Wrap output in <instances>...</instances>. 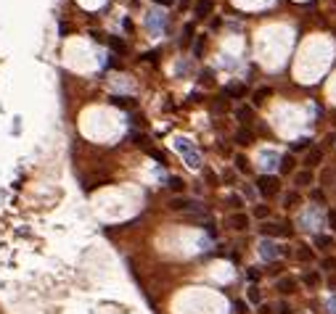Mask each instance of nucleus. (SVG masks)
Listing matches in <instances>:
<instances>
[{
    "instance_id": "473e14b6",
    "label": "nucleus",
    "mask_w": 336,
    "mask_h": 314,
    "mask_svg": "<svg viewBox=\"0 0 336 314\" xmlns=\"http://www.w3.org/2000/svg\"><path fill=\"white\" fill-rule=\"evenodd\" d=\"M257 277H260V272H257V270H254V267H251V270H249V280H257Z\"/></svg>"
},
{
    "instance_id": "5701e85b",
    "label": "nucleus",
    "mask_w": 336,
    "mask_h": 314,
    "mask_svg": "<svg viewBox=\"0 0 336 314\" xmlns=\"http://www.w3.org/2000/svg\"><path fill=\"white\" fill-rule=\"evenodd\" d=\"M268 309H275V314H291V309H288L283 301H278V304H273V306H268Z\"/></svg>"
},
{
    "instance_id": "9d476101",
    "label": "nucleus",
    "mask_w": 336,
    "mask_h": 314,
    "mask_svg": "<svg viewBox=\"0 0 336 314\" xmlns=\"http://www.w3.org/2000/svg\"><path fill=\"white\" fill-rule=\"evenodd\" d=\"M278 169H281L283 174H291V172L297 169V159H294L291 153H283L281 161H278Z\"/></svg>"
},
{
    "instance_id": "393cba45",
    "label": "nucleus",
    "mask_w": 336,
    "mask_h": 314,
    "mask_svg": "<svg viewBox=\"0 0 336 314\" xmlns=\"http://www.w3.org/2000/svg\"><path fill=\"white\" fill-rule=\"evenodd\" d=\"M249 301H251V304H260V301H262V296H260V288H249Z\"/></svg>"
},
{
    "instance_id": "0eeeda50",
    "label": "nucleus",
    "mask_w": 336,
    "mask_h": 314,
    "mask_svg": "<svg viewBox=\"0 0 336 314\" xmlns=\"http://www.w3.org/2000/svg\"><path fill=\"white\" fill-rule=\"evenodd\" d=\"M146 27L151 29V34H159L161 27H164V14H159V11H151V14L146 16Z\"/></svg>"
},
{
    "instance_id": "9b49d317",
    "label": "nucleus",
    "mask_w": 336,
    "mask_h": 314,
    "mask_svg": "<svg viewBox=\"0 0 336 314\" xmlns=\"http://www.w3.org/2000/svg\"><path fill=\"white\" fill-rule=\"evenodd\" d=\"M275 288H278V293H294V290H297V280H294V277H281V280L275 283Z\"/></svg>"
},
{
    "instance_id": "ddd939ff",
    "label": "nucleus",
    "mask_w": 336,
    "mask_h": 314,
    "mask_svg": "<svg viewBox=\"0 0 336 314\" xmlns=\"http://www.w3.org/2000/svg\"><path fill=\"white\" fill-rule=\"evenodd\" d=\"M109 100L119 109H135V98H127V95H111Z\"/></svg>"
},
{
    "instance_id": "c756f323",
    "label": "nucleus",
    "mask_w": 336,
    "mask_h": 314,
    "mask_svg": "<svg viewBox=\"0 0 336 314\" xmlns=\"http://www.w3.org/2000/svg\"><path fill=\"white\" fill-rule=\"evenodd\" d=\"M326 306H328V311H331V314H336V296H331V298H328V304H326Z\"/></svg>"
},
{
    "instance_id": "f704fd0d",
    "label": "nucleus",
    "mask_w": 336,
    "mask_h": 314,
    "mask_svg": "<svg viewBox=\"0 0 336 314\" xmlns=\"http://www.w3.org/2000/svg\"><path fill=\"white\" fill-rule=\"evenodd\" d=\"M188 3H191V0H180V6H183V8H185V6H188Z\"/></svg>"
},
{
    "instance_id": "dca6fc26",
    "label": "nucleus",
    "mask_w": 336,
    "mask_h": 314,
    "mask_svg": "<svg viewBox=\"0 0 336 314\" xmlns=\"http://www.w3.org/2000/svg\"><path fill=\"white\" fill-rule=\"evenodd\" d=\"M326 222H328L331 232L336 235V212H333V208H328V212H326Z\"/></svg>"
},
{
    "instance_id": "b1692460",
    "label": "nucleus",
    "mask_w": 336,
    "mask_h": 314,
    "mask_svg": "<svg viewBox=\"0 0 336 314\" xmlns=\"http://www.w3.org/2000/svg\"><path fill=\"white\" fill-rule=\"evenodd\" d=\"M254 217H257V219L270 217V206H257V208H254Z\"/></svg>"
},
{
    "instance_id": "7ed1b4c3",
    "label": "nucleus",
    "mask_w": 336,
    "mask_h": 314,
    "mask_svg": "<svg viewBox=\"0 0 336 314\" xmlns=\"http://www.w3.org/2000/svg\"><path fill=\"white\" fill-rule=\"evenodd\" d=\"M170 208H172V212H183V214H199L201 203L196 198H183V195H178V198L170 201Z\"/></svg>"
},
{
    "instance_id": "1a4fd4ad",
    "label": "nucleus",
    "mask_w": 336,
    "mask_h": 314,
    "mask_svg": "<svg viewBox=\"0 0 336 314\" xmlns=\"http://www.w3.org/2000/svg\"><path fill=\"white\" fill-rule=\"evenodd\" d=\"M320 161H323V150H320V148H310V150H307V156H305V169L318 167Z\"/></svg>"
},
{
    "instance_id": "6e6552de",
    "label": "nucleus",
    "mask_w": 336,
    "mask_h": 314,
    "mask_svg": "<svg viewBox=\"0 0 336 314\" xmlns=\"http://www.w3.org/2000/svg\"><path fill=\"white\" fill-rule=\"evenodd\" d=\"M312 182H315L312 169H302V172L294 174V185H297V188H307V185H312Z\"/></svg>"
},
{
    "instance_id": "2eb2a0df",
    "label": "nucleus",
    "mask_w": 336,
    "mask_h": 314,
    "mask_svg": "<svg viewBox=\"0 0 336 314\" xmlns=\"http://www.w3.org/2000/svg\"><path fill=\"white\" fill-rule=\"evenodd\" d=\"M209 14H212V0H199V6H196V16L204 19Z\"/></svg>"
},
{
    "instance_id": "c85d7f7f",
    "label": "nucleus",
    "mask_w": 336,
    "mask_h": 314,
    "mask_svg": "<svg viewBox=\"0 0 336 314\" xmlns=\"http://www.w3.org/2000/svg\"><path fill=\"white\" fill-rule=\"evenodd\" d=\"M193 37V24H185V42H191Z\"/></svg>"
},
{
    "instance_id": "f3484780",
    "label": "nucleus",
    "mask_w": 336,
    "mask_h": 314,
    "mask_svg": "<svg viewBox=\"0 0 336 314\" xmlns=\"http://www.w3.org/2000/svg\"><path fill=\"white\" fill-rule=\"evenodd\" d=\"M109 45H111V50H117V53H124V50H127V48H124V42L117 40V37H109Z\"/></svg>"
},
{
    "instance_id": "a878e982",
    "label": "nucleus",
    "mask_w": 336,
    "mask_h": 314,
    "mask_svg": "<svg viewBox=\"0 0 336 314\" xmlns=\"http://www.w3.org/2000/svg\"><path fill=\"white\" fill-rule=\"evenodd\" d=\"M236 169L238 172H249V161L244 156H236Z\"/></svg>"
},
{
    "instance_id": "72a5a7b5",
    "label": "nucleus",
    "mask_w": 336,
    "mask_h": 314,
    "mask_svg": "<svg viewBox=\"0 0 336 314\" xmlns=\"http://www.w3.org/2000/svg\"><path fill=\"white\" fill-rule=\"evenodd\" d=\"M328 288H331V290H336V275H331V277H328Z\"/></svg>"
},
{
    "instance_id": "f8f14e48",
    "label": "nucleus",
    "mask_w": 336,
    "mask_h": 314,
    "mask_svg": "<svg viewBox=\"0 0 336 314\" xmlns=\"http://www.w3.org/2000/svg\"><path fill=\"white\" fill-rule=\"evenodd\" d=\"M302 283L310 288V290H315L318 285H320V272L318 270H312V272H305L302 275Z\"/></svg>"
},
{
    "instance_id": "bb28decb",
    "label": "nucleus",
    "mask_w": 336,
    "mask_h": 314,
    "mask_svg": "<svg viewBox=\"0 0 336 314\" xmlns=\"http://www.w3.org/2000/svg\"><path fill=\"white\" fill-rule=\"evenodd\" d=\"M236 140H238L241 145H246V143L251 140V135H249V132H244V130H241V132H236Z\"/></svg>"
},
{
    "instance_id": "6ab92c4d",
    "label": "nucleus",
    "mask_w": 336,
    "mask_h": 314,
    "mask_svg": "<svg viewBox=\"0 0 336 314\" xmlns=\"http://www.w3.org/2000/svg\"><path fill=\"white\" fill-rule=\"evenodd\" d=\"M228 95H233V98H241V95H246V87H244V85L228 87Z\"/></svg>"
},
{
    "instance_id": "aec40b11",
    "label": "nucleus",
    "mask_w": 336,
    "mask_h": 314,
    "mask_svg": "<svg viewBox=\"0 0 336 314\" xmlns=\"http://www.w3.org/2000/svg\"><path fill=\"white\" fill-rule=\"evenodd\" d=\"M307 148H310V140H307V137H299L297 143H291V150H307Z\"/></svg>"
},
{
    "instance_id": "2f4dec72",
    "label": "nucleus",
    "mask_w": 336,
    "mask_h": 314,
    "mask_svg": "<svg viewBox=\"0 0 336 314\" xmlns=\"http://www.w3.org/2000/svg\"><path fill=\"white\" fill-rule=\"evenodd\" d=\"M244 195H246V198H254V195H257V190H254V188H249V185H246V188H244Z\"/></svg>"
},
{
    "instance_id": "4468645a",
    "label": "nucleus",
    "mask_w": 336,
    "mask_h": 314,
    "mask_svg": "<svg viewBox=\"0 0 336 314\" xmlns=\"http://www.w3.org/2000/svg\"><path fill=\"white\" fill-rule=\"evenodd\" d=\"M294 256H297L299 261H312V259H315V251H312L310 246H299Z\"/></svg>"
},
{
    "instance_id": "f03ea898",
    "label": "nucleus",
    "mask_w": 336,
    "mask_h": 314,
    "mask_svg": "<svg viewBox=\"0 0 336 314\" xmlns=\"http://www.w3.org/2000/svg\"><path fill=\"white\" fill-rule=\"evenodd\" d=\"M257 193L262 198H275L281 193V180L275 174H262V177H257Z\"/></svg>"
},
{
    "instance_id": "f257e3e1",
    "label": "nucleus",
    "mask_w": 336,
    "mask_h": 314,
    "mask_svg": "<svg viewBox=\"0 0 336 314\" xmlns=\"http://www.w3.org/2000/svg\"><path fill=\"white\" fill-rule=\"evenodd\" d=\"M175 150L185 159V164L191 169L201 167V153H199V148L193 145V140H188V137H175Z\"/></svg>"
},
{
    "instance_id": "a211bd4d",
    "label": "nucleus",
    "mask_w": 336,
    "mask_h": 314,
    "mask_svg": "<svg viewBox=\"0 0 336 314\" xmlns=\"http://www.w3.org/2000/svg\"><path fill=\"white\" fill-rule=\"evenodd\" d=\"M283 203H286V206H297V203H299V193H297V190H291V193H286V198H283Z\"/></svg>"
},
{
    "instance_id": "4be33fe9",
    "label": "nucleus",
    "mask_w": 336,
    "mask_h": 314,
    "mask_svg": "<svg viewBox=\"0 0 336 314\" xmlns=\"http://www.w3.org/2000/svg\"><path fill=\"white\" fill-rule=\"evenodd\" d=\"M320 267H323L326 272H336V259H333V256H331V259H323Z\"/></svg>"
},
{
    "instance_id": "412c9836",
    "label": "nucleus",
    "mask_w": 336,
    "mask_h": 314,
    "mask_svg": "<svg viewBox=\"0 0 336 314\" xmlns=\"http://www.w3.org/2000/svg\"><path fill=\"white\" fill-rule=\"evenodd\" d=\"M331 240H333L331 235H318V238H315V246H318V248H326V246H331Z\"/></svg>"
},
{
    "instance_id": "20e7f679",
    "label": "nucleus",
    "mask_w": 336,
    "mask_h": 314,
    "mask_svg": "<svg viewBox=\"0 0 336 314\" xmlns=\"http://www.w3.org/2000/svg\"><path fill=\"white\" fill-rule=\"evenodd\" d=\"M225 227L236 230V232H244V230L251 227V217L244 214V212H233L230 217H225Z\"/></svg>"
},
{
    "instance_id": "423d86ee",
    "label": "nucleus",
    "mask_w": 336,
    "mask_h": 314,
    "mask_svg": "<svg viewBox=\"0 0 336 314\" xmlns=\"http://www.w3.org/2000/svg\"><path fill=\"white\" fill-rule=\"evenodd\" d=\"M260 256H262V259H268V261H273V259H278V256H281V246L265 238V240L260 243Z\"/></svg>"
},
{
    "instance_id": "cd10ccee",
    "label": "nucleus",
    "mask_w": 336,
    "mask_h": 314,
    "mask_svg": "<svg viewBox=\"0 0 336 314\" xmlns=\"http://www.w3.org/2000/svg\"><path fill=\"white\" fill-rule=\"evenodd\" d=\"M228 203H230V206H236V208H238V206H244L241 195H228Z\"/></svg>"
},
{
    "instance_id": "7c9ffc66",
    "label": "nucleus",
    "mask_w": 336,
    "mask_h": 314,
    "mask_svg": "<svg viewBox=\"0 0 336 314\" xmlns=\"http://www.w3.org/2000/svg\"><path fill=\"white\" fill-rule=\"evenodd\" d=\"M265 95H268V90H257V95H254V103H262Z\"/></svg>"
},
{
    "instance_id": "39448f33",
    "label": "nucleus",
    "mask_w": 336,
    "mask_h": 314,
    "mask_svg": "<svg viewBox=\"0 0 336 314\" xmlns=\"http://www.w3.org/2000/svg\"><path fill=\"white\" fill-rule=\"evenodd\" d=\"M260 232H262V238H286V235H291V227L278 225V222H262Z\"/></svg>"
}]
</instances>
